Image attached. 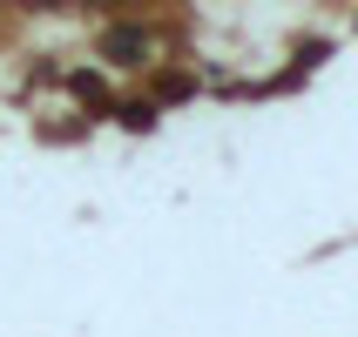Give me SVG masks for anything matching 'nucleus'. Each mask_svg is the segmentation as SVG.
<instances>
[{"instance_id":"nucleus-1","label":"nucleus","mask_w":358,"mask_h":337,"mask_svg":"<svg viewBox=\"0 0 358 337\" xmlns=\"http://www.w3.org/2000/svg\"><path fill=\"white\" fill-rule=\"evenodd\" d=\"M136 54H149V34H136V27L108 34V61H136Z\"/></svg>"}]
</instances>
